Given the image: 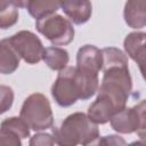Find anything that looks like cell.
I'll return each instance as SVG.
<instances>
[{
  "instance_id": "1",
  "label": "cell",
  "mask_w": 146,
  "mask_h": 146,
  "mask_svg": "<svg viewBox=\"0 0 146 146\" xmlns=\"http://www.w3.org/2000/svg\"><path fill=\"white\" fill-rule=\"evenodd\" d=\"M52 137L57 146H84L99 137V129L88 114L75 112L64 119L59 127L52 128Z\"/></svg>"
},
{
  "instance_id": "2",
  "label": "cell",
  "mask_w": 146,
  "mask_h": 146,
  "mask_svg": "<svg viewBox=\"0 0 146 146\" xmlns=\"http://www.w3.org/2000/svg\"><path fill=\"white\" fill-rule=\"evenodd\" d=\"M19 116L27 123L30 129L34 131L52 128L54 124V114L50 103L48 98L40 92H34L24 100Z\"/></svg>"
},
{
  "instance_id": "3",
  "label": "cell",
  "mask_w": 146,
  "mask_h": 146,
  "mask_svg": "<svg viewBox=\"0 0 146 146\" xmlns=\"http://www.w3.org/2000/svg\"><path fill=\"white\" fill-rule=\"evenodd\" d=\"M36 31L42 34L54 47L67 46L74 39V27L70 19L55 14L35 22Z\"/></svg>"
},
{
  "instance_id": "4",
  "label": "cell",
  "mask_w": 146,
  "mask_h": 146,
  "mask_svg": "<svg viewBox=\"0 0 146 146\" xmlns=\"http://www.w3.org/2000/svg\"><path fill=\"white\" fill-rule=\"evenodd\" d=\"M51 96L60 107H70L80 99V88L75 78V66L62 70L51 87Z\"/></svg>"
},
{
  "instance_id": "5",
  "label": "cell",
  "mask_w": 146,
  "mask_h": 146,
  "mask_svg": "<svg viewBox=\"0 0 146 146\" xmlns=\"http://www.w3.org/2000/svg\"><path fill=\"white\" fill-rule=\"evenodd\" d=\"M7 41L18 54V56L27 64H38L43 57L46 48L39 36L31 31H18L7 38Z\"/></svg>"
},
{
  "instance_id": "6",
  "label": "cell",
  "mask_w": 146,
  "mask_h": 146,
  "mask_svg": "<svg viewBox=\"0 0 146 146\" xmlns=\"http://www.w3.org/2000/svg\"><path fill=\"white\" fill-rule=\"evenodd\" d=\"M125 54L138 65L139 71L146 81V33L131 32L123 41Z\"/></svg>"
},
{
  "instance_id": "7",
  "label": "cell",
  "mask_w": 146,
  "mask_h": 146,
  "mask_svg": "<svg viewBox=\"0 0 146 146\" xmlns=\"http://www.w3.org/2000/svg\"><path fill=\"white\" fill-rule=\"evenodd\" d=\"M76 68L98 74L103 70V52L92 44L82 46L76 54Z\"/></svg>"
},
{
  "instance_id": "8",
  "label": "cell",
  "mask_w": 146,
  "mask_h": 146,
  "mask_svg": "<svg viewBox=\"0 0 146 146\" xmlns=\"http://www.w3.org/2000/svg\"><path fill=\"white\" fill-rule=\"evenodd\" d=\"M60 9L75 25H82L87 23L92 14V6L88 0L60 1Z\"/></svg>"
},
{
  "instance_id": "9",
  "label": "cell",
  "mask_w": 146,
  "mask_h": 146,
  "mask_svg": "<svg viewBox=\"0 0 146 146\" xmlns=\"http://www.w3.org/2000/svg\"><path fill=\"white\" fill-rule=\"evenodd\" d=\"M123 18L125 24L135 30L146 26V0H129L124 5Z\"/></svg>"
},
{
  "instance_id": "10",
  "label": "cell",
  "mask_w": 146,
  "mask_h": 146,
  "mask_svg": "<svg viewBox=\"0 0 146 146\" xmlns=\"http://www.w3.org/2000/svg\"><path fill=\"white\" fill-rule=\"evenodd\" d=\"M111 127L119 133H132L138 128V115L133 107H125L124 110L114 114L110 120Z\"/></svg>"
},
{
  "instance_id": "11",
  "label": "cell",
  "mask_w": 146,
  "mask_h": 146,
  "mask_svg": "<svg viewBox=\"0 0 146 146\" xmlns=\"http://www.w3.org/2000/svg\"><path fill=\"white\" fill-rule=\"evenodd\" d=\"M24 0H1L0 1V27L9 29L18 21V8H25Z\"/></svg>"
},
{
  "instance_id": "12",
  "label": "cell",
  "mask_w": 146,
  "mask_h": 146,
  "mask_svg": "<svg viewBox=\"0 0 146 146\" xmlns=\"http://www.w3.org/2000/svg\"><path fill=\"white\" fill-rule=\"evenodd\" d=\"M25 8L29 14L40 21L44 17L55 15L58 9H60V1L52 0H29L25 3Z\"/></svg>"
},
{
  "instance_id": "13",
  "label": "cell",
  "mask_w": 146,
  "mask_h": 146,
  "mask_svg": "<svg viewBox=\"0 0 146 146\" xmlns=\"http://www.w3.org/2000/svg\"><path fill=\"white\" fill-rule=\"evenodd\" d=\"M21 57L8 43L7 39L0 42V72L2 74H11L19 66Z\"/></svg>"
},
{
  "instance_id": "14",
  "label": "cell",
  "mask_w": 146,
  "mask_h": 146,
  "mask_svg": "<svg viewBox=\"0 0 146 146\" xmlns=\"http://www.w3.org/2000/svg\"><path fill=\"white\" fill-rule=\"evenodd\" d=\"M42 60L52 71H62L67 67L70 56L67 50L60 47H47L43 52Z\"/></svg>"
},
{
  "instance_id": "15",
  "label": "cell",
  "mask_w": 146,
  "mask_h": 146,
  "mask_svg": "<svg viewBox=\"0 0 146 146\" xmlns=\"http://www.w3.org/2000/svg\"><path fill=\"white\" fill-rule=\"evenodd\" d=\"M1 128H6L16 132L22 139H25L30 136V127L21 116H11L5 119L1 122Z\"/></svg>"
},
{
  "instance_id": "16",
  "label": "cell",
  "mask_w": 146,
  "mask_h": 146,
  "mask_svg": "<svg viewBox=\"0 0 146 146\" xmlns=\"http://www.w3.org/2000/svg\"><path fill=\"white\" fill-rule=\"evenodd\" d=\"M84 146H129L124 138L119 135H107L104 137H97Z\"/></svg>"
},
{
  "instance_id": "17",
  "label": "cell",
  "mask_w": 146,
  "mask_h": 146,
  "mask_svg": "<svg viewBox=\"0 0 146 146\" xmlns=\"http://www.w3.org/2000/svg\"><path fill=\"white\" fill-rule=\"evenodd\" d=\"M133 108L138 115V128L136 133L141 140L146 141V99L135 105Z\"/></svg>"
},
{
  "instance_id": "18",
  "label": "cell",
  "mask_w": 146,
  "mask_h": 146,
  "mask_svg": "<svg viewBox=\"0 0 146 146\" xmlns=\"http://www.w3.org/2000/svg\"><path fill=\"white\" fill-rule=\"evenodd\" d=\"M0 146H22V138L16 132L6 128H1Z\"/></svg>"
},
{
  "instance_id": "19",
  "label": "cell",
  "mask_w": 146,
  "mask_h": 146,
  "mask_svg": "<svg viewBox=\"0 0 146 146\" xmlns=\"http://www.w3.org/2000/svg\"><path fill=\"white\" fill-rule=\"evenodd\" d=\"M0 100H1V113L7 112L14 102V91L10 87L0 86Z\"/></svg>"
},
{
  "instance_id": "20",
  "label": "cell",
  "mask_w": 146,
  "mask_h": 146,
  "mask_svg": "<svg viewBox=\"0 0 146 146\" xmlns=\"http://www.w3.org/2000/svg\"><path fill=\"white\" fill-rule=\"evenodd\" d=\"M29 146H55V139L50 133L39 132L30 138Z\"/></svg>"
},
{
  "instance_id": "21",
  "label": "cell",
  "mask_w": 146,
  "mask_h": 146,
  "mask_svg": "<svg viewBox=\"0 0 146 146\" xmlns=\"http://www.w3.org/2000/svg\"><path fill=\"white\" fill-rule=\"evenodd\" d=\"M129 146H146V141H145V140H138V141H132L131 144H129Z\"/></svg>"
}]
</instances>
